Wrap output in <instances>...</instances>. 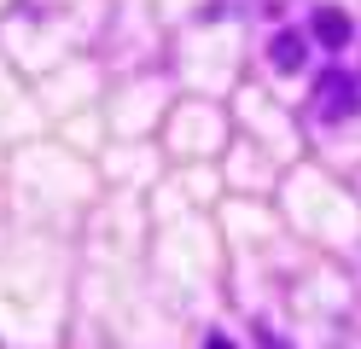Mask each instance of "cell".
<instances>
[{
    "mask_svg": "<svg viewBox=\"0 0 361 349\" xmlns=\"http://www.w3.org/2000/svg\"><path fill=\"white\" fill-rule=\"evenodd\" d=\"M314 111H321V123H350L361 111V82L350 70H326L321 87H314Z\"/></svg>",
    "mask_w": 361,
    "mask_h": 349,
    "instance_id": "1",
    "label": "cell"
},
{
    "mask_svg": "<svg viewBox=\"0 0 361 349\" xmlns=\"http://www.w3.org/2000/svg\"><path fill=\"white\" fill-rule=\"evenodd\" d=\"M309 30H314V41H321V47H350V18L338 12V6H314Z\"/></svg>",
    "mask_w": 361,
    "mask_h": 349,
    "instance_id": "2",
    "label": "cell"
},
{
    "mask_svg": "<svg viewBox=\"0 0 361 349\" xmlns=\"http://www.w3.org/2000/svg\"><path fill=\"white\" fill-rule=\"evenodd\" d=\"M268 59H274V70H303V35L298 30H286V35H274V47H268Z\"/></svg>",
    "mask_w": 361,
    "mask_h": 349,
    "instance_id": "3",
    "label": "cell"
},
{
    "mask_svg": "<svg viewBox=\"0 0 361 349\" xmlns=\"http://www.w3.org/2000/svg\"><path fill=\"white\" fill-rule=\"evenodd\" d=\"M204 349H233V338H221V332H210V338H204Z\"/></svg>",
    "mask_w": 361,
    "mask_h": 349,
    "instance_id": "4",
    "label": "cell"
},
{
    "mask_svg": "<svg viewBox=\"0 0 361 349\" xmlns=\"http://www.w3.org/2000/svg\"><path fill=\"white\" fill-rule=\"evenodd\" d=\"M257 338H262V349H286V343H280L274 332H257Z\"/></svg>",
    "mask_w": 361,
    "mask_h": 349,
    "instance_id": "5",
    "label": "cell"
}]
</instances>
